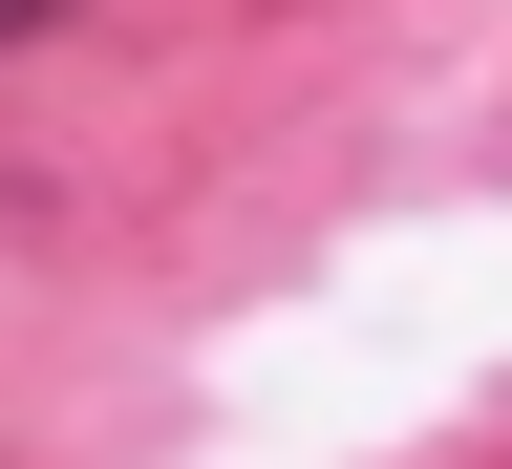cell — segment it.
Returning <instances> with one entry per match:
<instances>
[{
    "label": "cell",
    "mask_w": 512,
    "mask_h": 469,
    "mask_svg": "<svg viewBox=\"0 0 512 469\" xmlns=\"http://www.w3.org/2000/svg\"><path fill=\"white\" fill-rule=\"evenodd\" d=\"M22 22H43V0H0V43H22Z\"/></svg>",
    "instance_id": "1"
}]
</instances>
